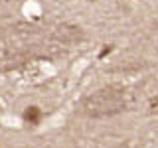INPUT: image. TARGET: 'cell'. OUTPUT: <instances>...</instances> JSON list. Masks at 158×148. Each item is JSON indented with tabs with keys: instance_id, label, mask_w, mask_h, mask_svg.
<instances>
[{
	"instance_id": "obj_1",
	"label": "cell",
	"mask_w": 158,
	"mask_h": 148,
	"mask_svg": "<svg viewBox=\"0 0 158 148\" xmlns=\"http://www.w3.org/2000/svg\"><path fill=\"white\" fill-rule=\"evenodd\" d=\"M42 117H44L42 109L36 107V105H30V107H26V109H24V115H22L24 122H26V125H30V126H36V125H40V122H42Z\"/></svg>"
},
{
	"instance_id": "obj_2",
	"label": "cell",
	"mask_w": 158,
	"mask_h": 148,
	"mask_svg": "<svg viewBox=\"0 0 158 148\" xmlns=\"http://www.w3.org/2000/svg\"><path fill=\"white\" fill-rule=\"evenodd\" d=\"M87 2H91V0H87Z\"/></svg>"
},
{
	"instance_id": "obj_3",
	"label": "cell",
	"mask_w": 158,
	"mask_h": 148,
	"mask_svg": "<svg viewBox=\"0 0 158 148\" xmlns=\"http://www.w3.org/2000/svg\"><path fill=\"white\" fill-rule=\"evenodd\" d=\"M0 148H2V146H0Z\"/></svg>"
}]
</instances>
